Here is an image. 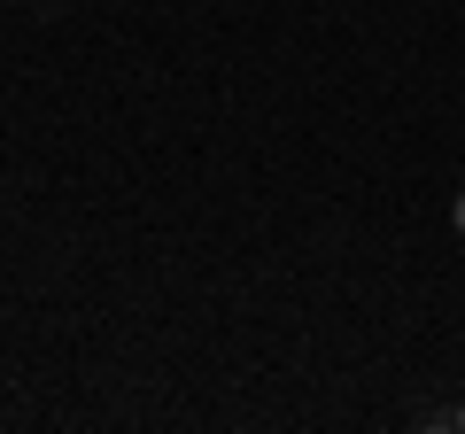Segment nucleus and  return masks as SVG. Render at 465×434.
<instances>
[{"instance_id": "obj_1", "label": "nucleus", "mask_w": 465, "mask_h": 434, "mask_svg": "<svg viewBox=\"0 0 465 434\" xmlns=\"http://www.w3.org/2000/svg\"><path fill=\"white\" fill-rule=\"evenodd\" d=\"M450 427H458V434H465V403H458V411H450Z\"/></svg>"}, {"instance_id": "obj_2", "label": "nucleus", "mask_w": 465, "mask_h": 434, "mask_svg": "<svg viewBox=\"0 0 465 434\" xmlns=\"http://www.w3.org/2000/svg\"><path fill=\"white\" fill-rule=\"evenodd\" d=\"M458 233H465V194H458Z\"/></svg>"}]
</instances>
